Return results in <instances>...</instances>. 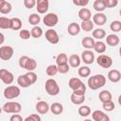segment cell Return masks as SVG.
I'll use <instances>...</instances> for the list:
<instances>
[{"label": "cell", "mask_w": 121, "mask_h": 121, "mask_svg": "<svg viewBox=\"0 0 121 121\" xmlns=\"http://www.w3.org/2000/svg\"><path fill=\"white\" fill-rule=\"evenodd\" d=\"M11 9H12L11 4H10L9 2L6 1V2L3 4V6L0 8V12H1L2 14H9V13L11 11Z\"/></svg>", "instance_id": "obj_40"}, {"label": "cell", "mask_w": 121, "mask_h": 121, "mask_svg": "<svg viewBox=\"0 0 121 121\" xmlns=\"http://www.w3.org/2000/svg\"><path fill=\"white\" fill-rule=\"evenodd\" d=\"M81 44L86 49H92L94 47V44H95V40H94V38L89 37V36L84 37L81 41Z\"/></svg>", "instance_id": "obj_23"}, {"label": "cell", "mask_w": 121, "mask_h": 121, "mask_svg": "<svg viewBox=\"0 0 121 121\" xmlns=\"http://www.w3.org/2000/svg\"><path fill=\"white\" fill-rule=\"evenodd\" d=\"M81 59L84 63L86 64H92L95 60V54L91 49H86L81 54Z\"/></svg>", "instance_id": "obj_11"}, {"label": "cell", "mask_w": 121, "mask_h": 121, "mask_svg": "<svg viewBox=\"0 0 121 121\" xmlns=\"http://www.w3.org/2000/svg\"><path fill=\"white\" fill-rule=\"evenodd\" d=\"M92 16L91 10L87 8H82L78 10V17L81 19V21H85V20H90Z\"/></svg>", "instance_id": "obj_22"}, {"label": "cell", "mask_w": 121, "mask_h": 121, "mask_svg": "<svg viewBox=\"0 0 121 121\" xmlns=\"http://www.w3.org/2000/svg\"><path fill=\"white\" fill-rule=\"evenodd\" d=\"M106 8H114L118 4V0H103Z\"/></svg>", "instance_id": "obj_46"}, {"label": "cell", "mask_w": 121, "mask_h": 121, "mask_svg": "<svg viewBox=\"0 0 121 121\" xmlns=\"http://www.w3.org/2000/svg\"><path fill=\"white\" fill-rule=\"evenodd\" d=\"M92 35H93V38L97 39V40H101L106 36V32L102 28H96V29L93 30Z\"/></svg>", "instance_id": "obj_33"}, {"label": "cell", "mask_w": 121, "mask_h": 121, "mask_svg": "<svg viewBox=\"0 0 121 121\" xmlns=\"http://www.w3.org/2000/svg\"><path fill=\"white\" fill-rule=\"evenodd\" d=\"M24 5L26 9H32L36 6V0H24Z\"/></svg>", "instance_id": "obj_48"}, {"label": "cell", "mask_w": 121, "mask_h": 121, "mask_svg": "<svg viewBox=\"0 0 121 121\" xmlns=\"http://www.w3.org/2000/svg\"><path fill=\"white\" fill-rule=\"evenodd\" d=\"M25 121H41V116L36 113H32L25 118Z\"/></svg>", "instance_id": "obj_47"}, {"label": "cell", "mask_w": 121, "mask_h": 121, "mask_svg": "<svg viewBox=\"0 0 121 121\" xmlns=\"http://www.w3.org/2000/svg\"><path fill=\"white\" fill-rule=\"evenodd\" d=\"M107 22V17L102 12H97L93 16V23L97 26H103Z\"/></svg>", "instance_id": "obj_14"}, {"label": "cell", "mask_w": 121, "mask_h": 121, "mask_svg": "<svg viewBox=\"0 0 121 121\" xmlns=\"http://www.w3.org/2000/svg\"><path fill=\"white\" fill-rule=\"evenodd\" d=\"M44 88H45L46 93H47L49 95H59V93H60L59 84H58L57 81H56L55 79H53V78H48V79L45 81Z\"/></svg>", "instance_id": "obj_4"}, {"label": "cell", "mask_w": 121, "mask_h": 121, "mask_svg": "<svg viewBox=\"0 0 121 121\" xmlns=\"http://www.w3.org/2000/svg\"><path fill=\"white\" fill-rule=\"evenodd\" d=\"M44 36H45V39L47 40V42H49V43H52V44H56V43H58L59 41H60V38H59L58 33L56 32V30H54V29H52V28L47 29V30L45 31Z\"/></svg>", "instance_id": "obj_10"}, {"label": "cell", "mask_w": 121, "mask_h": 121, "mask_svg": "<svg viewBox=\"0 0 121 121\" xmlns=\"http://www.w3.org/2000/svg\"><path fill=\"white\" fill-rule=\"evenodd\" d=\"M67 31L71 36H77L80 31V26L77 23H71L67 27Z\"/></svg>", "instance_id": "obj_18"}, {"label": "cell", "mask_w": 121, "mask_h": 121, "mask_svg": "<svg viewBox=\"0 0 121 121\" xmlns=\"http://www.w3.org/2000/svg\"><path fill=\"white\" fill-rule=\"evenodd\" d=\"M98 98L101 102H105L108 100H112V94L108 91V90H103L99 93L98 95Z\"/></svg>", "instance_id": "obj_26"}, {"label": "cell", "mask_w": 121, "mask_h": 121, "mask_svg": "<svg viewBox=\"0 0 121 121\" xmlns=\"http://www.w3.org/2000/svg\"><path fill=\"white\" fill-rule=\"evenodd\" d=\"M49 2L48 0H36V9L39 13L43 14L48 10Z\"/></svg>", "instance_id": "obj_12"}, {"label": "cell", "mask_w": 121, "mask_h": 121, "mask_svg": "<svg viewBox=\"0 0 121 121\" xmlns=\"http://www.w3.org/2000/svg\"><path fill=\"white\" fill-rule=\"evenodd\" d=\"M95 51L96 53H104L106 51V45L103 42L101 41H97V42H95V44H94V47Z\"/></svg>", "instance_id": "obj_29"}, {"label": "cell", "mask_w": 121, "mask_h": 121, "mask_svg": "<svg viewBox=\"0 0 121 121\" xmlns=\"http://www.w3.org/2000/svg\"><path fill=\"white\" fill-rule=\"evenodd\" d=\"M45 73H46V75L49 76V77L55 76V75L58 73V67H57V65H55V64H50V65H48L47 68H46V70H45Z\"/></svg>", "instance_id": "obj_38"}, {"label": "cell", "mask_w": 121, "mask_h": 121, "mask_svg": "<svg viewBox=\"0 0 121 121\" xmlns=\"http://www.w3.org/2000/svg\"><path fill=\"white\" fill-rule=\"evenodd\" d=\"M119 42H120L119 37L115 34H110L106 37V43L110 46H116L119 43Z\"/></svg>", "instance_id": "obj_20"}, {"label": "cell", "mask_w": 121, "mask_h": 121, "mask_svg": "<svg viewBox=\"0 0 121 121\" xmlns=\"http://www.w3.org/2000/svg\"><path fill=\"white\" fill-rule=\"evenodd\" d=\"M91 113V109L88 106H80L78 108V114L81 117H86Z\"/></svg>", "instance_id": "obj_39"}, {"label": "cell", "mask_w": 121, "mask_h": 121, "mask_svg": "<svg viewBox=\"0 0 121 121\" xmlns=\"http://www.w3.org/2000/svg\"><path fill=\"white\" fill-rule=\"evenodd\" d=\"M3 94H4L5 98H7V99H13V98H16L17 96L20 95L21 91H20L19 87H17L15 85H9L7 88H5Z\"/></svg>", "instance_id": "obj_5"}, {"label": "cell", "mask_w": 121, "mask_h": 121, "mask_svg": "<svg viewBox=\"0 0 121 121\" xmlns=\"http://www.w3.org/2000/svg\"><path fill=\"white\" fill-rule=\"evenodd\" d=\"M56 63L57 65H62L68 63V57L65 53H60L56 58Z\"/></svg>", "instance_id": "obj_30"}, {"label": "cell", "mask_w": 121, "mask_h": 121, "mask_svg": "<svg viewBox=\"0 0 121 121\" xmlns=\"http://www.w3.org/2000/svg\"><path fill=\"white\" fill-rule=\"evenodd\" d=\"M14 50L9 45H3L0 47V59L3 60H9L12 58Z\"/></svg>", "instance_id": "obj_7"}, {"label": "cell", "mask_w": 121, "mask_h": 121, "mask_svg": "<svg viewBox=\"0 0 121 121\" xmlns=\"http://www.w3.org/2000/svg\"><path fill=\"white\" fill-rule=\"evenodd\" d=\"M25 76L26 77V78H27V80L29 81L30 85L34 84V83L37 81V75H36L33 71H28L26 74H25Z\"/></svg>", "instance_id": "obj_42"}, {"label": "cell", "mask_w": 121, "mask_h": 121, "mask_svg": "<svg viewBox=\"0 0 121 121\" xmlns=\"http://www.w3.org/2000/svg\"><path fill=\"white\" fill-rule=\"evenodd\" d=\"M19 66L27 71H33L37 67V62L34 59H31L27 56H22L19 59Z\"/></svg>", "instance_id": "obj_2"}, {"label": "cell", "mask_w": 121, "mask_h": 121, "mask_svg": "<svg viewBox=\"0 0 121 121\" xmlns=\"http://www.w3.org/2000/svg\"><path fill=\"white\" fill-rule=\"evenodd\" d=\"M6 2V0H0V8L3 6V4Z\"/></svg>", "instance_id": "obj_52"}, {"label": "cell", "mask_w": 121, "mask_h": 121, "mask_svg": "<svg viewBox=\"0 0 121 121\" xmlns=\"http://www.w3.org/2000/svg\"><path fill=\"white\" fill-rule=\"evenodd\" d=\"M73 93L76 94V95H85L86 93V86L84 83H82L79 87H78L77 89L73 90Z\"/></svg>", "instance_id": "obj_45"}, {"label": "cell", "mask_w": 121, "mask_h": 121, "mask_svg": "<svg viewBox=\"0 0 121 121\" xmlns=\"http://www.w3.org/2000/svg\"><path fill=\"white\" fill-rule=\"evenodd\" d=\"M40 21H41L40 15H38L37 13H32L28 17V23L30 25H32V26H38V24L40 23Z\"/></svg>", "instance_id": "obj_35"}, {"label": "cell", "mask_w": 121, "mask_h": 121, "mask_svg": "<svg viewBox=\"0 0 121 121\" xmlns=\"http://www.w3.org/2000/svg\"><path fill=\"white\" fill-rule=\"evenodd\" d=\"M1 112H2V108H0V114H1Z\"/></svg>", "instance_id": "obj_53"}, {"label": "cell", "mask_w": 121, "mask_h": 121, "mask_svg": "<svg viewBox=\"0 0 121 121\" xmlns=\"http://www.w3.org/2000/svg\"><path fill=\"white\" fill-rule=\"evenodd\" d=\"M80 58L78 55L77 54H72L69 59H68V63H69V66L73 67V68H76V67H78L79 64H80Z\"/></svg>", "instance_id": "obj_19"}, {"label": "cell", "mask_w": 121, "mask_h": 121, "mask_svg": "<svg viewBox=\"0 0 121 121\" xmlns=\"http://www.w3.org/2000/svg\"><path fill=\"white\" fill-rule=\"evenodd\" d=\"M17 83L20 87H23V88H26V87H29L30 86V83L29 81L27 80L26 77L25 75H21L18 77L17 78Z\"/></svg>", "instance_id": "obj_31"}, {"label": "cell", "mask_w": 121, "mask_h": 121, "mask_svg": "<svg viewBox=\"0 0 121 121\" xmlns=\"http://www.w3.org/2000/svg\"><path fill=\"white\" fill-rule=\"evenodd\" d=\"M11 27V21L9 18L7 17H0V28L2 29H8Z\"/></svg>", "instance_id": "obj_27"}, {"label": "cell", "mask_w": 121, "mask_h": 121, "mask_svg": "<svg viewBox=\"0 0 121 121\" xmlns=\"http://www.w3.org/2000/svg\"><path fill=\"white\" fill-rule=\"evenodd\" d=\"M83 82L78 78H71L69 79V82H68V85L69 87L72 89V90H75L77 89L78 87H79Z\"/></svg>", "instance_id": "obj_25"}, {"label": "cell", "mask_w": 121, "mask_h": 121, "mask_svg": "<svg viewBox=\"0 0 121 121\" xmlns=\"http://www.w3.org/2000/svg\"><path fill=\"white\" fill-rule=\"evenodd\" d=\"M43 35V29L42 27H40L39 26H34L30 31V36H32L33 38H40Z\"/></svg>", "instance_id": "obj_32"}, {"label": "cell", "mask_w": 121, "mask_h": 121, "mask_svg": "<svg viewBox=\"0 0 121 121\" xmlns=\"http://www.w3.org/2000/svg\"><path fill=\"white\" fill-rule=\"evenodd\" d=\"M36 111L41 114H45L49 111V105L46 101H39L36 104Z\"/></svg>", "instance_id": "obj_16"}, {"label": "cell", "mask_w": 121, "mask_h": 121, "mask_svg": "<svg viewBox=\"0 0 121 121\" xmlns=\"http://www.w3.org/2000/svg\"><path fill=\"white\" fill-rule=\"evenodd\" d=\"M110 28L113 32H119L121 30V22L118 21V20L112 21L111 23V25H110Z\"/></svg>", "instance_id": "obj_41"}, {"label": "cell", "mask_w": 121, "mask_h": 121, "mask_svg": "<svg viewBox=\"0 0 121 121\" xmlns=\"http://www.w3.org/2000/svg\"><path fill=\"white\" fill-rule=\"evenodd\" d=\"M92 117L95 121H109L110 120V117L106 113H104L102 111H99V110L94 111L92 113Z\"/></svg>", "instance_id": "obj_13"}, {"label": "cell", "mask_w": 121, "mask_h": 121, "mask_svg": "<svg viewBox=\"0 0 121 121\" xmlns=\"http://www.w3.org/2000/svg\"><path fill=\"white\" fill-rule=\"evenodd\" d=\"M106 84V78L103 75H95L88 78V86L91 90H97Z\"/></svg>", "instance_id": "obj_1"}, {"label": "cell", "mask_w": 121, "mask_h": 121, "mask_svg": "<svg viewBox=\"0 0 121 121\" xmlns=\"http://www.w3.org/2000/svg\"><path fill=\"white\" fill-rule=\"evenodd\" d=\"M80 28H82L84 31H91L93 30L94 28V23L93 21L90 20H85V21H82L81 22V25H80Z\"/></svg>", "instance_id": "obj_28"}, {"label": "cell", "mask_w": 121, "mask_h": 121, "mask_svg": "<svg viewBox=\"0 0 121 121\" xmlns=\"http://www.w3.org/2000/svg\"><path fill=\"white\" fill-rule=\"evenodd\" d=\"M19 36L22 40H28L30 38V31L27 29H21L19 32Z\"/></svg>", "instance_id": "obj_44"}, {"label": "cell", "mask_w": 121, "mask_h": 121, "mask_svg": "<svg viewBox=\"0 0 121 121\" xmlns=\"http://www.w3.org/2000/svg\"><path fill=\"white\" fill-rule=\"evenodd\" d=\"M93 8L97 12H102L106 9V7H105V5L103 3V0H95L94 2V4H93Z\"/></svg>", "instance_id": "obj_34"}, {"label": "cell", "mask_w": 121, "mask_h": 121, "mask_svg": "<svg viewBox=\"0 0 121 121\" xmlns=\"http://www.w3.org/2000/svg\"><path fill=\"white\" fill-rule=\"evenodd\" d=\"M9 120L10 121H22L23 120V117L19 113H13V115L10 116Z\"/></svg>", "instance_id": "obj_50"}, {"label": "cell", "mask_w": 121, "mask_h": 121, "mask_svg": "<svg viewBox=\"0 0 121 121\" xmlns=\"http://www.w3.org/2000/svg\"><path fill=\"white\" fill-rule=\"evenodd\" d=\"M74 5L78 6V7H86L89 3V0H73Z\"/></svg>", "instance_id": "obj_49"}, {"label": "cell", "mask_w": 121, "mask_h": 121, "mask_svg": "<svg viewBox=\"0 0 121 121\" xmlns=\"http://www.w3.org/2000/svg\"><path fill=\"white\" fill-rule=\"evenodd\" d=\"M102 108H103V110L106 111V112H112V111L114 110L115 105H114V103L112 102V100H108V101L102 102Z\"/></svg>", "instance_id": "obj_37"}, {"label": "cell", "mask_w": 121, "mask_h": 121, "mask_svg": "<svg viewBox=\"0 0 121 121\" xmlns=\"http://www.w3.org/2000/svg\"><path fill=\"white\" fill-rule=\"evenodd\" d=\"M10 21H11V27L10 29L12 30H19L22 28V21L20 18H17V17H13V18H10Z\"/></svg>", "instance_id": "obj_24"}, {"label": "cell", "mask_w": 121, "mask_h": 121, "mask_svg": "<svg viewBox=\"0 0 121 121\" xmlns=\"http://www.w3.org/2000/svg\"><path fill=\"white\" fill-rule=\"evenodd\" d=\"M2 111H4L7 113H19L22 111V106L19 102L9 101L3 105Z\"/></svg>", "instance_id": "obj_3"}, {"label": "cell", "mask_w": 121, "mask_h": 121, "mask_svg": "<svg viewBox=\"0 0 121 121\" xmlns=\"http://www.w3.org/2000/svg\"><path fill=\"white\" fill-rule=\"evenodd\" d=\"M78 76L81 78H87L91 74V69L88 66H81L78 68Z\"/></svg>", "instance_id": "obj_36"}, {"label": "cell", "mask_w": 121, "mask_h": 121, "mask_svg": "<svg viewBox=\"0 0 121 121\" xmlns=\"http://www.w3.org/2000/svg\"><path fill=\"white\" fill-rule=\"evenodd\" d=\"M97 64L102 68H110L112 64V60L110 56L105 54H100L96 59Z\"/></svg>", "instance_id": "obj_6"}, {"label": "cell", "mask_w": 121, "mask_h": 121, "mask_svg": "<svg viewBox=\"0 0 121 121\" xmlns=\"http://www.w3.org/2000/svg\"><path fill=\"white\" fill-rule=\"evenodd\" d=\"M57 67H58V72L60 74H66L70 70V66L68 63L62 64V65H57Z\"/></svg>", "instance_id": "obj_43"}, {"label": "cell", "mask_w": 121, "mask_h": 121, "mask_svg": "<svg viewBox=\"0 0 121 121\" xmlns=\"http://www.w3.org/2000/svg\"><path fill=\"white\" fill-rule=\"evenodd\" d=\"M70 99L73 104L81 105L85 101V95H76V94L72 93V95H70Z\"/></svg>", "instance_id": "obj_17"}, {"label": "cell", "mask_w": 121, "mask_h": 121, "mask_svg": "<svg viewBox=\"0 0 121 121\" xmlns=\"http://www.w3.org/2000/svg\"><path fill=\"white\" fill-rule=\"evenodd\" d=\"M4 41H5V36H4L3 33L0 32V44H2L4 43Z\"/></svg>", "instance_id": "obj_51"}, {"label": "cell", "mask_w": 121, "mask_h": 121, "mask_svg": "<svg viewBox=\"0 0 121 121\" xmlns=\"http://www.w3.org/2000/svg\"><path fill=\"white\" fill-rule=\"evenodd\" d=\"M43 24L46 26H49V27H52V26H55L59 21V17L56 13H53V12H50V13H47L46 15H44L43 19Z\"/></svg>", "instance_id": "obj_8"}, {"label": "cell", "mask_w": 121, "mask_h": 121, "mask_svg": "<svg viewBox=\"0 0 121 121\" xmlns=\"http://www.w3.org/2000/svg\"><path fill=\"white\" fill-rule=\"evenodd\" d=\"M49 110L51 111V112L53 114L58 115V114H60L63 112V106L59 102H55V103H52L49 106Z\"/></svg>", "instance_id": "obj_21"}, {"label": "cell", "mask_w": 121, "mask_h": 121, "mask_svg": "<svg viewBox=\"0 0 121 121\" xmlns=\"http://www.w3.org/2000/svg\"><path fill=\"white\" fill-rule=\"evenodd\" d=\"M0 79L5 83V84H8L9 85L10 83L13 82L14 80V77H13V74L11 72H9V70L7 69H0Z\"/></svg>", "instance_id": "obj_9"}, {"label": "cell", "mask_w": 121, "mask_h": 121, "mask_svg": "<svg viewBox=\"0 0 121 121\" xmlns=\"http://www.w3.org/2000/svg\"><path fill=\"white\" fill-rule=\"evenodd\" d=\"M107 77H108L110 81L115 83V82H118L121 79V73L116 69H112V70L109 71Z\"/></svg>", "instance_id": "obj_15"}]
</instances>
